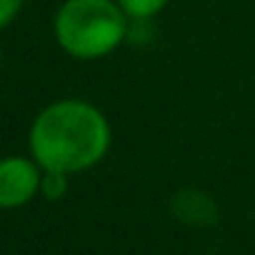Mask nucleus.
<instances>
[{"mask_svg": "<svg viewBox=\"0 0 255 255\" xmlns=\"http://www.w3.org/2000/svg\"><path fill=\"white\" fill-rule=\"evenodd\" d=\"M30 155L43 170L83 173L95 168L110 150L113 130L105 113L80 98H65L45 110L30 125Z\"/></svg>", "mask_w": 255, "mask_h": 255, "instance_id": "f257e3e1", "label": "nucleus"}, {"mask_svg": "<svg viewBox=\"0 0 255 255\" xmlns=\"http://www.w3.org/2000/svg\"><path fill=\"white\" fill-rule=\"evenodd\" d=\"M58 45L75 60H100L120 48L128 15L118 0H65L53 20Z\"/></svg>", "mask_w": 255, "mask_h": 255, "instance_id": "f03ea898", "label": "nucleus"}, {"mask_svg": "<svg viewBox=\"0 0 255 255\" xmlns=\"http://www.w3.org/2000/svg\"><path fill=\"white\" fill-rule=\"evenodd\" d=\"M43 168L20 155H10L0 160V208L13 210L30 203L40 193Z\"/></svg>", "mask_w": 255, "mask_h": 255, "instance_id": "7ed1b4c3", "label": "nucleus"}, {"mask_svg": "<svg viewBox=\"0 0 255 255\" xmlns=\"http://www.w3.org/2000/svg\"><path fill=\"white\" fill-rule=\"evenodd\" d=\"M118 5L128 15V20H148L168 5V0H118Z\"/></svg>", "mask_w": 255, "mask_h": 255, "instance_id": "20e7f679", "label": "nucleus"}, {"mask_svg": "<svg viewBox=\"0 0 255 255\" xmlns=\"http://www.w3.org/2000/svg\"><path fill=\"white\" fill-rule=\"evenodd\" d=\"M40 193L48 200H60L68 193V173H58V170H43L40 178Z\"/></svg>", "mask_w": 255, "mask_h": 255, "instance_id": "39448f33", "label": "nucleus"}, {"mask_svg": "<svg viewBox=\"0 0 255 255\" xmlns=\"http://www.w3.org/2000/svg\"><path fill=\"white\" fill-rule=\"evenodd\" d=\"M23 8V0H0V30L10 25Z\"/></svg>", "mask_w": 255, "mask_h": 255, "instance_id": "423d86ee", "label": "nucleus"}]
</instances>
